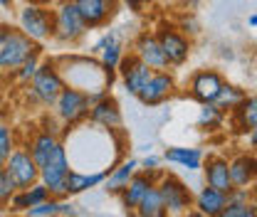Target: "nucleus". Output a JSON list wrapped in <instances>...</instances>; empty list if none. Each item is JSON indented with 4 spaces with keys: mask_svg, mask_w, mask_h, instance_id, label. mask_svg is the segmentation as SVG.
<instances>
[{
    "mask_svg": "<svg viewBox=\"0 0 257 217\" xmlns=\"http://www.w3.org/2000/svg\"><path fill=\"white\" fill-rule=\"evenodd\" d=\"M35 50H37V42L30 40L20 28L0 25V72L13 74Z\"/></svg>",
    "mask_w": 257,
    "mask_h": 217,
    "instance_id": "nucleus-1",
    "label": "nucleus"
},
{
    "mask_svg": "<svg viewBox=\"0 0 257 217\" xmlns=\"http://www.w3.org/2000/svg\"><path fill=\"white\" fill-rule=\"evenodd\" d=\"M64 87L67 84H64L57 64L52 60H45V62H40L35 77L28 82V96H32V101H37L42 106H55V101Z\"/></svg>",
    "mask_w": 257,
    "mask_h": 217,
    "instance_id": "nucleus-2",
    "label": "nucleus"
},
{
    "mask_svg": "<svg viewBox=\"0 0 257 217\" xmlns=\"http://www.w3.org/2000/svg\"><path fill=\"white\" fill-rule=\"evenodd\" d=\"M72 165H69V158H67V148L60 141L55 146L52 155L47 158V163L40 168V183H45L52 197H67V175H69Z\"/></svg>",
    "mask_w": 257,
    "mask_h": 217,
    "instance_id": "nucleus-3",
    "label": "nucleus"
},
{
    "mask_svg": "<svg viewBox=\"0 0 257 217\" xmlns=\"http://www.w3.org/2000/svg\"><path fill=\"white\" fill-rule=\"evenodd\" d=\"M156 187L161 192V200L168 210V217H183L193 207V192L191 187L183 180H178L176 175H166L161 173V178L156 180Z\"/></svg>",
    "mask_w": 257,
    "mask_h": 217,
    "instance_id": "nucleus-4",
    "label": "nucleus"
},
{
    "mask_svg": "<svg viewBox=\"0 0 257 217\" xmlns=\"http://www.w3.org/2000/svg\"><path fill=\"white\" fill-rule=\"evenodd\" d=\"M18 25L30 40L45 42V40H50L55 35V10L28 3L18 15Z\"/></svg>",
    "mask_w": 257,
    "mask_h": 217,
    "instance_id": "nucleus-5",
    "label": "nucleus"
},
{
    "mask_svg": "<svg viewBox=\"0 0 257 217\" xmlns=\"http://www.w3.org/2000/svg\"><path fill=\"white\" fill-rule=\"evenodd\" d=\"M89 96L74 87H64L55 101V114L64 126H77L89 116Z\"/></svg>",
    "mask_w": 257,
    "mask_h": 217,
    "instance_id": "nucleus-6",
    "label": "nucleus"
},
{
    "mask_svg": "<svg viewBox=\"0 0 257 217\" xmlns=\"http://www.w3.org/2000/svg\"><path fill=\"white\" fill-rule=\"evenodd\" d=\"M5 173L13 178L18 190H28L40 180V165L28 148H13V153L5 158Z\"/></svg>",
    "mask_w": 257,
    "mask_h": 217,
    "instance_id": "nucleus-7",
    "label": "nucleus"
},
{
    "mask_svg": "<svg viewBox=\"0 0 257 217\" xmlns=\"http://www.w3.org/2000/svg\"><path fill=\"white\" fill-rule=\"evenodd\" d=\"M87 25L82 23L77 8L72 0H60L57 10H55V40L60 42H77L79 37H84Z\"/></svg>",
    "mask_w": 257,
    "mask_h": 217,
    "instance_id": "nucleus-8",
    "label": "nucleus"
},
{
    "mask_svg": "<svg viewBox=\"0 0 257 217\" xmlns=\"http://www.w3.org/2000/svg\"><path fill=\"white\" fill-rule=\"evenodd\" d=\"M154 35L159 37V45L168 60V67H181L191 57V40L181 30H176L171 25H159V30Z\"/></svg>",
    "mask_w": 257,
    "mask_h": 217,
    "instance_id": "nucleus-9",
    "label": "nucleus"
},
{
    "mask_svg": "<svg viewBox=\"0 0 257 217\" xmlns=\"http://www.w3.org/2000/svg\"><path fill=\"white\" fill-rule=\"evenodd\" d=\"M87 30L104 28L119 10V0H72Z\"/></svg>",
    "mask_w": 257,
    "mask_h": 217,
    "instance_id": "nucleus-10",
    "label": "nucleus"
},
{
    "mask_svg": "<svg viewBox=\"0 0 257 217\" xmlns=\"http://www.w3.org/2000/svg\"><path fill=\"white\" fill-rule=\"evenodd\" d=\"M176 89V79L173 74H168V69H161L154 72L151 79L146 82V87L136 94V99L144 104V106H159L166 99H171V94Z\"/></svg>",
    "mask_w": 257,
    "mask_h": 217,
    "instance_id": "nucleus-11",
    "label": "nucleus"
},
{
    "mask_svg": "<svg viewBox=\"0 0 257 217\" xmlns=\"http://www.w3.org/2000/svg\"><path fill=\"white\" fill-rule=\"evenodd\" d=\"M116 72H119V77L124 79L126 92L134 94V96L146 87V82H149L151 74H154V69H149V67L141 62L134 52H128V55L121 57V62H119V67H116Z\"/></svg>",
    "mask_w": 257,
    "mask_h": 217,
    "instance_id": "nucleus-12",
    "label": "nucleus"
},
{
    "mask_svg": "<svg viewBox=\"0 0 257 217\" xmlns=\"http://www.w3.org/2000/svg\"><path fill=\"white\" fill-rule=\"evenodd\" d=\"M159 178H161V173H156V170H151V173H146V170H136L134 178H131L126 185H124V190L119 192V197H121V207H124L126 212L136 210V205L141 202V197L156 185Z\"/></svg>",
    "mask_w": 257,
    "mask_h": 217,
    "instance_id": "nucleus-13",
    "label": "nucleus"
},
{
    "mask_svg": "<svg viewBox=\"0 0 257 217\" xmlns=\"http://www.w3.org/2000/svg\"><path fill=\"white\" fill-rule=\"evenodd\" d=\"M134 55L154 72L168 69V60H166V55H163V50L159 45V37L154 32H141L139 35V40L134 45Z\"/></svg>",
    "mask_w": 257,
    "mask_h": 217,
    "instance_id": "nucleus-14",
    "label": "nucleus"
},
{
    "mask_svg": "<svg viewBox=\"0 0 257 217\" xmlns=\"http://www.w3.org/2000/svg\"><path fill=\"white\" fill-rule=\"evenodd\" d=\"M225 79L215 69H200L191 77V96L200 104H213Z\"/></svg>",
    "mask_w": 257,
    "mask_h": 217,
    "instance_id": "nucleus-15",
    "label": "nucleus"
},
{
    "mask_svg": "<svg viewBox=\"0 0 257 217\" xmlns=\"http://www.w3.org/2000/svg\"><path fill=\"white\" fill-rule=\"evenodd\" d=\"M87 119H89L94 126L106 128V131H116V128H121V124H124L121 109H119V104H116L109 94L89 106V116H87Z\"/></svg>",
    "mask_w": 257,
    "mask_h": 217,
    "instance_id": "nucleus-16",
    "label": "nucleus"
},
{
    "mask_svg": "<svg viewBox=\"0 0 257 217\" xmlns=\"http://www.w3.org/2000/svg\"><path fill=\"white\" fill-rule=\"evenodd\" d=\"M230 165V180L232 187H247L257 180V155L255 153H240L232 160H227Z\"/></svg>",
    "mask_w": 257,
    "mask_h": 217,
    "instance_id": "nucleus-17",
    "label": "nucleus"
},
{
    "mask_svg": "<svg viewBox=\"0 0 257 217\" xmlns=\"http://www.w3.org/2000/svg\"><path fill=\"white\" fill-rule=\"evenodd\" d=\"M203 175H205V185L215 187L220 192H230L232 190V180H230V165L227 158L223 155H210L203 165Z\"/></svg>",
    "mask_w": 257,
    "mask_h": 217,
    "instance_id": "nucleus-18",
    "label": "nucleus"
},
{
    "mask_svg": "<svg viewBox=\"0 0 257 217\" xmlns=\"http://www.w3.org/2000/svg\"><path fill=\"white\" fill-rule=\"evenodd\" d=\"M193 202H195V210H200L203 215L218 217L227 205V192H220V190H215L210 185H203L198 190V195L193 197Z\"/></svg>",
    "mask_w": 257,
    "mask_h": 217,
    "instance_id": "nucleus-19",
    "label": "nucleus"
},
{
    "mask_svg": "<svg viewBox=\"0 0 257 217\" xmlns=\"http://www.w3.org/2000/svg\"><path fill=\"white\" fill-rule=\"evenodd\" d=\"M57 143H60V136L52 133V131H47V128H42V131H37V133L32 136L30 143H28L25 148L30 151V155L35 158V163L42 168V165L47 163V158L52 155V151H55Z\"/></svg>",
    "mask_w": 257,
    "mask_h": 217,
    "instance_id": "nucleus-20",
    "label": "nucleus"
},
{
    "mask_svg": "<svg viewBox=\"0 0 257 217\" xmlns=\"http://www.w3.org/2000/svg\"><path fill=\"white\" fill-rule=\"evenodd\" d=\"M163 158L168 160V163H173V165H181V168H186V170H200L203 168V151L200 148H188V146H171V148H166V153Z\"/></svg>",
    "mask_w": 257,
    "mask_h": 217,
    "instance_id": "nucleus-21",
    "label": "nucleus"
},
{
    "mask_svg": "<svg viewBox=\"0 0 257 217\" xmlns=\"http://www.w3.org/2000/svg\"><path fill=\"white\" fill-rule=\"evenodd\" d=\"M109 170H99V173H82V170H69L67 175V197L69 195H82L87 190H94L106 180Z\"/></svg>",
    "mask_w": 257,
    "mask_h": 217,
    "instance_id": "nucleus-22",
    "label": "nucleus"
},
{
    "mask_svg": "<svg viewBox=\"0 0 257 217\" xmlns=\"http://www.w3.org/2000/svg\"><path fill=\"white\" fill-rule=\"evenodd\" d=\"M230 114H232L235 128L242 131V133H247L250 128L257 126V96H245Z\"/></svg>",
    "mask_w": 257,
    "mask_h": 217,
    "instance_id": "nucleus-23",
    "label": "nucleus"
},
{
    "mask_svg": "<svg viewBox=\"0 0 257 217\" xmlns=\"http://www.w3.org/2000/svg\"><path fill=\"white\" fill-rule=\"evenodd\" d=\"M136 170H139V160H136V158H128L121 165H114L111 173L106 175V187H104V190L111 192V195H119V192L124 190V185L134 178Z\"/></svg>",
    "mask_w": 257,
    "mask_h": 217,
    "instance_id": "nucleus-24",
    "label": "nucleus"
},
{
    "mask_svg": "<svg viewBox=\"0 0 257 217\" xmlns=\"http://www.w3.org/2000/svg\"><path fill=\"white\" fill-rule=\"evenodd\" d=\"M136 217H168V210H166V205L161 200V192L156 185L151 187L141 197V202L136 205Z\"/></svg>",
    "mask_w": 257,
    "mask_h": 217,
    "instance_id": "nucleus-25",
    "label": "nucleus"
},
{
    "mask_svg": "<svg viewBox=\"0 0 257 217\" xmlns=\"http://www.w3.org/2000/svg\"><path fill=\"white\" fill-rule=\"evenodd\" d=\"M245 96H247V94L242 92L240 87H235V84H227V82H225L223 87H220V92H218V96H215V101H213V104H215L220 111H225V114H227V111H232V109H235V106H237V104L245 99Z\"/></svg>",
    "mask_w": 257,
    "mask_h": 217,
    "instance_id": "nucleus-26",
    "label": "nucleus"
},
{
    "mask_svg": "<svg viewBox=\"0 0 257 217\" xmlns=\"http://www.w3.org/2000/svg\"><path fill=\"white\" fill-rule=\"evenodd\" d=\"M225 121V111H220L215 104H203V109H200V116H198V126L200 128H218V126H223Z\"/></svg>",
    "mask_w": 257,
    "mask_h": 217,
    "instance_id": "nucleus-27",
    "label": "nucleus"
},
{
    "mask_svg": "<svg viewBox=\"0 0 257 217\" xmlns=\"http://www.w3.org/2000/svg\"><path fill=\"white\" fill-rule=\"evenodd\" d=\"M60 205L62 200L60 197H50L40 205H32L25 210V217H60Z\"/></svg>",
    "mask_w": 257,
    "mask_h": 217,
    "instance_id": "nucleus-28",
    "label": "nucleus"
},
{
    "mask_svg": "<svg viewBox=\"0 0 257 217\" xmlns=\"http://www.w3.org/2000/svg\"><path fill=\"white\" fill-rule=\"evenodd\" d=\"M37 67H40V47H37V50L32 52L30 57H28L25 62H23L20 67H18V69H15V72H13V74H15V79H18L20 84H28L32 77H35Z\"/></svg>",
    "mask_w": 257,
    "mask_h": 217,
    "instance_id": "nucleus-29",
    "label": "nucleus"
},
{
    "mask_svg": "<svg viewBox=\"0 0 257 217\" xmlns=\"http://www.w3.org/2000/svg\"><path fill=\"white\" fill-rule=\"evenodd\" d=\"M101 67L104 69H109V72H114L116 67H119V62H121V57H124V47H121V42H111L109 47H104L101 52Z\"/></svg>",
    "mask_w": 257,
    "mask_h": 217,
    "instance_id": "nucleus-30",
    "label": "nucleus"
},
{
    "mask_svg": "<svg viewBox=\"0 0 257 217\" xmlns=\"http://www.w3.org/2000/svg\"><path fill=\"white\" fill-rule=\"evenodd\" d=\"M218 217H257L255 210L250 202H235V200H227V205L223 207V212Z\"/></svg>",
    "mask_w": 257,
    "mask_h": 217,
    "instance_id": "nucleus-31",
    "label": "nucleus"
},
{
    "mask_svg": "<svg viewBox=\"0 0 257 217\" xmlns=\"http://www.w3.org/2000/svg\"><path fill=\"white\" fill-rule=\"evenodd\" d=\"M15 148V131L8 124H0V158L5 160Z\"/></svg>",
    "mask_w": 257,
    "mask_h": 217,
    "instance_id": "nucleus-32",
    "label": "nucleus"
},
{
    "mask_svg": "<svg viewBox=\"0 0 257 217\" xmlns=\"http://www.w3.org/2000/svg\"><path fill=\"white\" fill-rule=\"evenodd\" d=\"M25 192H28V197H30V207L32 205H40V202H45V200H50V197H52V195H50V190H47V185H45V183H40V180H37L35 185L28 187Z\"/></svg>",
    "mask_w": 257,
    "mask_h": 217,
    "instance_id": "nucleus-33",
    "label": "nucleus"
},
{
    "mask_svg": "<svg viewBox=\"0 0 257 217\" xmlns=\"http://www.w3.org/2000/svg\"><path fill=\"white\" fill-rule=\"evenodd\" d=\"M15 190H18V187L13 183V178H10L8 173H3V175H0V207L10 202V197L15 195Z\"/></svg>",
    "mask_w": 257,
    "mask_h": 217,
    "instance_id": "nucleus-34",
    "label": "nucleus"
},
{
    "mask_svg": "<svg viewBox=\"0 0 257 217\" xmlns=\"http://www.w3.org/2000/svg\"><path fill=\"white\" fill-rule=\"evenodd\" d=\"M10 210L13 212H25L28 207H30V197H28V192L25 190H15V195L10 197Z\"/></svg>",
    "mask_w": 257,
    "mask_h": 217,
    "instance_id": "nucleus-35",
    "label": "nucleus"
},
{
    "mask_svg": "<svg viewBox=\"0 0 257 217\" xmlns=\"http://www.w3.org/2000/svg\"><path fill=\"white\" fill-rule=\"evenodd\" d=\"M111 42H119V32H116V30H109L106 35H101V37H99V40L94 42L92 52H94V55H99V52H101L104 47H109Z\"/></svg>",
    "mask_w": 257,
    "mask_h": 217,
    "instance_id": "nucleus-36",
    "label": "nucleus"
},
{
    "mask_svg": "<svg viewBox=\"0 0 257 217\" xmlns=\"http://www.w3.org/2000/svg\"><path fill=\"white\" fill-rule=\"evenodd\" d=\"M121 3L126 5L128 10H134V13H144V8L151 5V0H121Z\"/></svg>",
    "mask_w": 257,
    "mask_h": 217,
    "instance_id": "nucleus-37",
    "label": "nucleus"
},
{
    "mask_svg": "<svg viewBox=\"0 0 257 217\" xmlns=\"http://www.w3.org/2000/svg\"><path fill=\"white\" fill-rule=\"evenodd\" d=\"M159 158H156V155H149V158H144V160H141V163H139V165H144V168H141V170H146V173H151V170H156V168H159Z\"/></svg>",
    "mask_w": 257,
    "mask_h": 217,
    "instance_id": "nucleus-38",
    "label": "nucleus"
},
{
    "mask_svg": "<svg viewBox=\"0 0 257 217\" xmlns=\"http://www.w3.org/2000/svg\"><path fill=\"white\" fill-rule=\"evenodd\" d=\"M60 215L62 217H77V205H72V202H62V205H60Z\"/></svg>",
    "mask_w": 257,
    "mask_h": 217,
    "instance_id": "nucleus-39",
    "label": "nucleus"
},
{
    "mask_svg": "<svg viewBox=\"0 0 257 217\" xmlns=\"http://www.w3.org/2000/svg\"><path fill=\"white\" fill-rule=\"evenodd\" d=\"M247 143H250V148H252V151L257 153V126L247 131Z\"/></svg>",
    "mask_w": 257,
    "mask_h": 217,
    "instance_id": "nucleus-40",
    "label": "nucleus"
},
{
    "mask_svg": "<svg viewBox=\"0 0 257 217\" xmlns=\"http://www.w3.org/2000/svg\"><path fill=\"white\" fill-rule=\"evenodd\" d=\"M183 217H208V215H203L200 210H195V207H191V210H188V212H186Z\"/></svg>",
    "mask_w": 257,
    "mask_h": 217,
    "instance_id": "nucleus-41",
    "label": "nucleus"
},
{
    "mask_svg": "<svg viewBox=\"0 0 257 217\" xmlns=\"http://www.w3.org/2000/svg\"><path fill=\"white\" fill-rule=\"evenodd\" d=\"M28 3H30V5H42V8H47L52 0H28Z\"/></svg>",
    "mask_w": 257,
    "mask_h": 217,
    "instance_id": "nucleus-42",
    "label": "nucleus"
},
{
    "mask_svg": "<svg viewBox=\"0 0 257 217\" xmlns=\"http://www.w3.org/2000/svg\"><path fill=\"white\" fill-rule=\"evenodd\" d=\"M247 23H250V28H257V15H250Z\"/></svg>",
    "mask_w": 257,
    "mask_h": 217,
    "instance_id": "nucleus-43",
    "label": "nucleus"
},
{
    "mask_svg": "<svg viewBox=\"0 0 257 217\" xmlns=\"http://www.w3.org/2000/svg\"><path fill=\"white\" fill-rule=\"evenodd\" d=\"M13 3H15V0H0V5H3V8H10Z\"/></svg>",
    "mask_w": 257,
    "mask_h": 217,
    "instance_id": "nucleus-44",
    "label": "nucleus"
},
{
    "mask_svg": "<svg viewBox=\"0 0 257 217\" xmlns=\"http://www.w3.org/2000/svg\"><path fill=\"white\" fill-rule=\"evenodd\" d=\"M3 173H5V160L0 158V175H3Z\"/></svg>",
    "mask_w": 257,
    "mask_h": 217,
    "instance_id": "nucleus-45",
    "label": "nucleus"
},
{
    "mask_svg": "<svg viewBox=\"0 0 257 217\" xmlns=\"http://www.w3.org/2000/svg\"><path fill=\"white\" fill-rule=\"evenodd\" d=\"M250 205H252V210H255V215H257V197L255 200H250Z\"/></svg>",
    "mask_w": 257,
    "mask_h": 217,
    "instance_id": "nucleus-46",
    "label": "nucleus"
},
{
    "mask_svg": "<svg viewBox=\"0 0 257 217\" xmlns=\"http://www.w3.org/2000/svg\"><path fill=\"white\" fill-rule=\"evenodd\" d=\"M0 99H3V82H0Z\"/></svg>",
    "mask_w": 257,
    "mask_h": 217,
    "instance_id": "nucleus-47",
    "label": "nucleus"
},
{
    "mask_svg": "<svg viewBox=\"0 0 257 217\" xmlns=\"http://www.w3.org/2000/svg\"><path fill=\"white\" fill-rule=\"evenodd\" d=\"M0 124H3V114H0Z\"/></svg>",
    "mask_w": 257,
    "mask_h": 217,
    "instance_id": "nucleus-48",
    "label": "nucleus"
}]
</instances>
